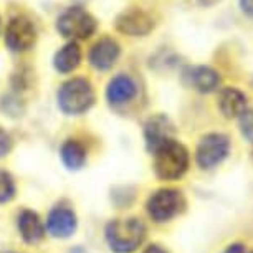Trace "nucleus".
Masks as SVG:
<instances>
[{"label":"nucleus","mask_w":253,"mask_h":253,"mask_svg":"<svg viewBox=\"0 0 253 253\" xmlns=\"http://www.w3.org/2000/svg\"><path fill=\"white\" fill-rule=\"evenodd\" d=\"M146 237V227L136 217L114 218L104 228V238L114 253H131L139 248Z\"/></svg>","instance_id":"obj_1"},{"label":"nucleus","mask_w":253,"mask_h":253,"mask_svg":"<svg viewBox=\"0 0 253 253\" xmlns=\"http://www.w3.org/2000/svg\"><path fill=\"white\" fill-rule=\"evenodd\" d=\"M154 170L159 179L175 180L182 177L189 167V152L180 142L169 139L154 152Z\"/></svg>","instance_id":"obj_2"},{"label":"nucleus","mask_w":253,"mask_h":253,"mask_svg":"<svg viewBox=\"0 0 253 253\" xmlns=\"http://www.w3.org/2000/svg\"><path fill=\"white\" fill-rule=\"evenodd\" d=\"M58 106L65 114H83L94 103V89L86 78H73L58 89Z\"/></svg>","instance_id":"obj_3"},{"label":"nucleus","mask_w":253,"mask_h":253,"mask_svg":"<svg viewBox=\"0 0 253 253\" xmlns=\"http://www.w3.org/2000/svg\"><path fill=\"white\" fill-rule=\"evenodd\" d=\"M56 30L66 38L86 40L96 30V20L84 8L71 7L58 17V20H56Z\"/></svg>","instance_id":"obj_4"},{"label":"nucleus","mask_w":253,"mask_h":253,"mask_svg":"<svg viewBox=\"0 0 253 253\" xmlns=\"http://www.w3.org/2000/svg\"><path fill=\"white\" fill-rule=\"evenodd\" d=\"M185 205L184 195L177 189H161L147 200V213L154 222L162 223L179 215Z\"/></svg>","instance_id":"obj_5"},{"label":"nucleus","mask_w":253,"mask_h":253,"mask_svg":"<svg viewBox=\"0 0 253 253\" xmlns=\"http://www.w3.org/2000/svg\"><path fill=\"white\" fill-rule=\"evenodd\" d=\"M230 141L222 132H210L199 141L195 149V161L202 169H213L228 156Z\"/></svg>","instance_id":"obj_6"},{"label":"nucleus","mask_w":253,"mask_h":253,"mask_svg":"<svg viewBox=\"0 0 253 253\" xmlns=\"http://www.w3.org/2000/svg\"><path fill=\"white\" fill-rule=\"evenodd\" d=\"M156 22L142 8L132 7L121 12L116 18V30L129 37H146L154 30Z\"/></svg>","instance_id":"obj_7"},{"label":"nucleus","mask_w":253,"mask_h":253,"mask_svg":"<svg viewBox=\"0 0 253 253\" xmlns=\"http://www.w3.org/2000/svg\"><path fill=\"white\" fill-rule=\"evenodd\" d=\"M37 30L27 17H15L5 30V45L12 51H25L35 45Z\"/></svg>","instance_id":"obj_8"},{"label":"nucleus","mask_w":253,"mask_h":253,"mask_svg":"<svg viewBox=\"0 0 253 253\" xmlns=\"http://www.w3.org/2000/svg\"><path fill=\"white\" fill-rule=\"evenodd\" d=\"M174 134V124L170 123V119L164 116V114H156L147 119L144 126V139L147 151H151L152 154L164 144L166 141L172 139Z\"/></svg>","instance_id":"obj_9"},{"label":"nucleus","mask_w":253,"mask_h":253,"mask_svg":"<svg viewBox=\"0 0 253 253\" xmlns=\"http://www.w3.org/2000/svg\"><path fill=\"white\" fill-rule=\"evenodd\" d=\"M78 220L76 213L68 207H55L46 217V230L55 238H68L75 233Z\"/></svg>","instance_id":"obj_10"},{"label":"nucleus","mask_w":253,"mask_h":253,"mask_svg":"<svg viewBox=\"0 0 253 253\" xmlns=\"http://www.w3.org/2000/svg\"><path fill=\"white\" fill-rule=\"evenodd\" d=\"M121 48H119L118 42L113 38H101L99 42H96L91 50H89V63H91L96 70H109L111 66L116 63V60L119 58Z\"/></svg>","instance_id":"obj_11"},{"label":"nucleus","mask_w":253,"mask_h":253,"mask_svg":"<svg viewBox=\"0 0 253 253\" xmlns=\"http://www.w3.org/2000/svg\"><path fill=\"white\" fill-rule=\"evenodd\" d=\"M184 78L187 80L189 86L195 88L200 93H212L220 84V75L210 66H189L184 71Z\"/></svg>","instance_id":"obj_12"},{"label":"nucleus","mask_w":253,"mask_h":253,"mask_svg":"<svg viewBox=\"0 0 253 253\" xmlns=\"http://www.w3.org/2000/svg\"><path fill=\"white\" fill-rule=\"evenodd\" d=\"M136 93H137L136 81L132 80L129 75H124V73L114 76L108 83V88H106L108 101L114 104V106L129 103L131 99L136 96Z\"/></svg>","instance_id":"obj_13"},{"label":"nucleus","mask_w":253,"mask_h":253,"mask_svg":"<svg viewBox=\"0 0 253 253\" xmlns=\"http://www.w3.org/2000/svg\"><path fill=\"white\" fill-rule=\"evenodd\" d=\"M218 109L227 119L238 118L247 109V94L238 88L228 86L218 93Z\"/></svg>","instance_id":"obj_14"},{"label":"nucleus","mask_w":253,"mask_h":253,"mask_svg":"<svg viewBox=\"0 0 253 253\" xmlns=\"http://www.w3.org/2000/svg\"><path fill=\"white\" fill-rule=\"evenodd\" d=\"M17 227H18V232H20L22 238L27 243H30V245L42 242V238L45 235V227H43V223H42L40 217H38L33 210H28V209L20 212L18 220H17Z\"/></svg>","instance_id":"obj_15"},{"label":"nucleus","mask_w":253,"mask_h":253,"mask_svg":"<svg viewBox=\"0 0 253 253\" xmlns=\"http://www.w3.org/2000/svg\"><path fill=\"white\" fill-rule=\"evenodd\" d=\"M81 63V48L76 42H70L66 43L63 48H60L56 51L53 65L56 71L60 73H71L80 66Z\"/></svg>","instance_id":"obj_16"},{"label":"nucleus","mask_w":253,"mask_h":253,"mask_svg":"<svg viewBox=\"0 0 253 253\" xmlns=\"http://www.w3.org/2000/svg\"><path fill=\"white\" fill-rule=\"evenodd\" d=\"M60 157H61V162L68 167L71 170H76V169H81L86 162V149L84 146L81 144L80 141L76 139H68L63 142L60 149Z\"/></svg>","instance_id":"obj_17"},{"label":"nucleus","mask_w":253,"mask_h":253,"mask_svg":"<svg viewBox=\"0 0 253 253\" xmlns=\"http://www.w3.org/2000/svg\"><path fill=\"white\" fill-rule=\"evenodd\" d=\"M15 180L7 170L0 169V204H7L15 197Z\"/></svg>","instance_id":"obj_18"},{"label":"nucleus","mask_w":253,"mask_h":253,"mask_svg":"<svg viewBox=\"0 0 253 253\" xmlns=\"http://www.w3.org/2000/svg\"><path fill=\"white\" fill-rule=\"evenodd\" d=\"M238 126H240L242 136L253 144V109H245L238 116Z\"/></svg>","instance_id":"obj_19"},{"label":"nucleus","mask_w":253,"mask_h":253,"mask_svg":"<svg viewBox=\"0 0 253 253\" xmlns=\"http://www.w3.org/2000/svg\"><path fill=\"white\" fill-rule=\"evenodd\" d=\"M12 147V141L10 137H8V134L3 129H0V157L7 156L8 151H10Z\"/></svg>","instance_id":"obj_20"},{"label":"nucleus","mask_w":253,"mask_h":253,"mask_svg":"<svg viewBox=\"0 0 253 253\" xmlns=\"http://www.w3.org/2000/svg\"><path fill=\"white\" fill-rule=\"evenodd\" d=\"M238 7L247 17L253 18V0H238Z\"/></svg>","instance_id":"obj_21"},{"label":"nucleus","mask_w":253,"mask_h":253,"mask_svg":"<svg viewBox=\"0 0 253 253\" xmlns=\"http://www.w3.org/2000/svg\"><path fill=\"white\" fill-rule=\"evenodd\" d=\"M223 253H245V247L242 245V243H233L227 248Z\"/></svg>","instance_id":"obj_22"},{"label":"nucleus","mask_w":253,"mask_h":253,"mask_svg":"<svg viewBox=\"0 0 253 253\" xmlns=\"http://www.w3.org/2000/svg\"><path fill=\"white\" fill-rule=\"evenodd\" d=\"M142 253H167L161 245H149Z\"/></svg>","instance_id":"obj_23"},{"label":"nucleus","mask_w":253,"mask_h":253,"mask_svg":"<svg viewBox=\"0 0 253 253\" xmlns=\"http://www.w3.org/2000/svg\"><path fill=\"white\" fill-rule=\"evenodd\" d=\"M217 0H200V3H204V5H212V3H215Z\"/></svg>","instance_id":"obj_24"},{"label":"nucleus","mask_w":253,"mask_h":253,"mask_svg":"<svg viewBox=\"0 0 253 253\" xmlns=\"http://www.w3.org/2000/svg\"><path fill=\"white\" fill-rule=\"evenodd\" d=\"M71 253H86V252L83 248H75V250H71Z\"/></svg>","instance_id":"obj_25"},{"label":"nucleus","mask_w":253,"mask_h":253,"mask_svg":"<svg viewBox=\"0 0 253 253\" xmlns=\"http://www.w3.org/2000/svg\"><path fill=\"white\" fill-rule=\"evenodd\" d=\"M0 27H2V18H0Z\"/></svg>","instance_id":"obj_26"},{"label":"nucleus","mask_w":253,"mask_h":253,"mask_svg":"<svg viewBox=\"0 0 253 253\" xmlns=\"http://www.w3.org/2000/svg\"><path fill=\"white\" fill-rule=\"evenodd\" d=\"M5 253H10V252H5Z\"/></svg>","instance_id":"obj_27"}]
</instances>
